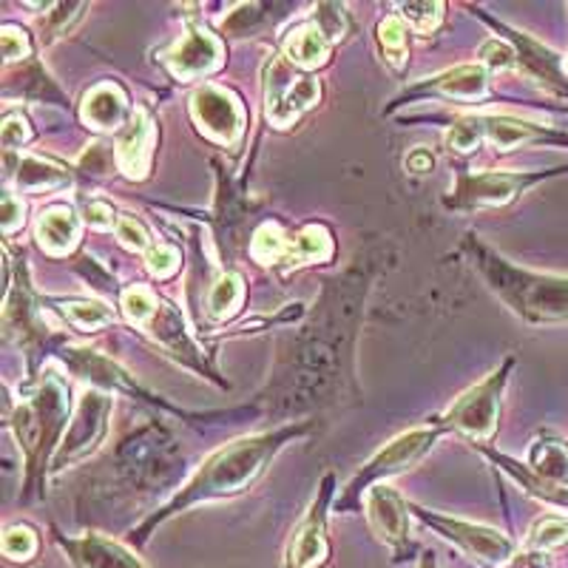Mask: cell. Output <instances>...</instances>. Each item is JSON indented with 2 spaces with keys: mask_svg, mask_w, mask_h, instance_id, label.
<instances>
[{
  "mask_svg": "<svg viewBox=\"0 0 568 568\" xmlns=\"http://www.w3.org/2000/svg\"><path fill=\"white\" fill-rule=\"evenodd\" d=\"M489 89V78H486L484 65H458V69L440 71L435 78H426L424 83L413 85L407 89V94L398 100L409 98H420V94H444V98H455V100H480Z\"/></svg>",
  "mask_w": 568,
  "mask_h": 568,
  "instance_id": "obj_20",
  "label": "cell"
},
{
  "mask_svg": "<svg viewBox=\"0 0 568 568\" xmlns=\"http://www.w3.org/2000/svg\"><path fill=\"white\" fill-rule=\"evenodd\" d=\"M566 171V169H560ZM560 171H458L455 191L446 196V205L455 211H475V207H504L526 187L537 185L540 180L560 174Z\"/></svg>",
  "mask_w": 568,
  "mask_h": 568,
  "instance_id": "obj_7",
  "label": "cell"
},
{
  "mask_svg": "<svg viewBox=\"0 0 568 568\" xmlns=\"http://www.w3.org/2000/svg\"><path fill=\"white\" fill-rule=\"evenodd\" d=\"M440 433H444L440 426H420V429H409V433L389 440L382 453H375L373 458L364 464V469L349 480L344 495L338 497V509H353V506H358L362 495H367L373 486L382 484L384 478H393L398 471L409 469L415 460H420L429 449H433L435 440L440 438Z\"/></svg>",
  "mask_w": 568,
  "mask_h": 568,
  "instance_id": "obj_5",
  "label": "cell"
},
{
  "mask_svg": "<svg viewBox=\"0 0 568 568\" xmlns=\"http://www.w3.org/2000/svg\"><path fill=\"white\" fill-rule=\"evenodd\" d=\"M34 236L49 256H69L80 242L78 213L69 211V207H49V211L40 213Z\"/></svg>",
  "mask_w": 568,
  "mask_h": 568,
  "instance_id": "obj_21",
  "label": "cell"
},
{
  "mask_svg": "<svg viewBox=\"0 0 568 568\" xmlns=\"http://www.w3.org/2000/svg\"><path fill=\"white\" fill-rule=\"evenodd\" d=\"M83 9L85 3H58V7H52V12H45V20H43L45 43H54L60 34L69 32L71 23L83 18Z\"/></svg>",
  "mask_w": 568,
  "mask_h": 568,
  "instance_id": "obj_36",
  "label": "cell"
},
{
  "mask_svg": "<svg viewBox=\"0 0 568 568\" xmlns=\"http://www.w3.org/2000/svg\"><path fill=\"white\" fill-rule=\"evenodd\" d=\"M322 98V85L313 74L296 69L284 58L265 65V116L276 129H287Z\"/></svg>",
  "mask_w": 568,
  "mask_h": 568,
  "instance_id": "obj_6",
  "label": "cell"
},
{
  "mask_svg": "<svg viewBox=\"0 0 568 568\" xmlns=\"http://www.w3.org/2000/svg\"><path fill=\"white\" fill-rule=\"evenodd\" d=\"M40 551V537L32 526L14 524L3 531V555L12 562H32Z\"/></svg>",
  "mask_w": 568,
  "mask_h": 568,
  "instance_id": "obj_31",
  "label": "cell"
},
{
  "mask_svg": "<svg viewBox=\"0 0 568 568\" xmlns=\"http://www.w3.org/2000/svg\"><path fill=\"white\" fill-rule=\"evenodd\" d=\"M18 185L23 194H43V191H58L71 185V174L52 160L43 156H20Z\"/></svg>",
  "mask_w": 568,
  "mask_h": 568,
  "instance_id": "obj_25",
  "label": "cell"
},
{
  "mask_svg": "<svg viewBox=\"0 0 568 568\" xmlns=\"http://www.w3.org/2000/svg\"><path fill=\"white\" fill-rule=\"evenodd\" d=\"M58 313L78 329H100L114 322V313L100 302H58Z\"/></svg>",
  "mask_w": 568,
  "mask_h": 568,
  "instance_id": "obj_30",
  "label": "cell"
},
{
  "mask_svg": "<svg viewBox=\"0 0 568 568\" xmlns=\"http://www.w3.org/2000/svg\"><path fill=\"white\" fill-rule=\"evenodd\" d=\"M486 458L495 460L497 466L504 471H509L511 478L520 484V489L526 491V495L537 497V500H546V504L551 506H562V509H568V489L566 486H551V484H542V480H537L535 475L529 471V466H520L517 460L506 458V455H497V453H489V449H484Z\"/></svg>",
  "mask_w": 568,
  "mask_h": 568,
  "instance_id": "obj_26",
  "label": "cell"
},
{
  "mask_svg": "<svg viewBox=\"0 0 568 568\" xmlns=\"http://www.w3.org/2000/svg\"><path fill=\"white\" fill-rule=\"evenodd\" d=\"M120 304H123V313L131 324H136V327H145V324H149V318L154 316L160 298H156V293L149 291V287H140V284H134V287H129V291L123 293V302Z\"/></svg>",
  "mask_w": 568,
  "mask_h": 568,
  "instance_id": "obj_32",
  "label": "cell"
},
{
  "mask_svg": "<svg viewBox=\"0 0 568 568\" xmlns=\"http://www.w3.org/2000/svg\"><path fill=\"white\" fill-rule=\"evenodd\" d=\"M20 225H23V202L14 194H7L3 196V233L12 236Z\"/></svg>",
  "mask_w": 568,
  "mask_h": 568,
  "instance_id": "obj_43",
  "label": "cell"
},
{
  "mask_svg": "<svg viewBox=\"0 0 568 568\" xmlns=\"http://www.w3.org/2000/svg\"><path fill=\"white\" fill-rule=\"evenodd\" d=\"M313 23L327 34L329 43H338V40L347 38L349 32L347 7H342V3H322V7L316 9V14H313Z\"/></svg>",
  "mask_w": 568,
  "mask_h": 568,
  "instance_id": "obj_35",
  "label": "cell"
},
{
  "mask_svg": "<svg viewBox=\"0 0 568 568\" xmlns=\"http://www.w3.org/2000/svg\"><path fill=\"white\" fill-rule=\"evenodd\" d=\"M191 116L200 131L222 145H236L245 131V111L240 100L222 85H202L191 98Z\"/></svg>",
  "mask_w": 568,
  "mask_h": 568,
  "instance_id": "obj_12",
  "label": "cell"
},
{
  "mask_svg": "<svg viewBox=\"0 0 568 568\" xmlns=\"http://www.w3.org/2000/svg\"><path fill=\"white\" fill-rule=\"evenodd\" d=\"M162 63L176 80H200L222 65V40L202 27H191L162 52Z\"/></svg>",
  "mask_w": 568,
  "mask_h": 568,
  "instance_id": "obj_13",
  "label": "cell"
},
{
  "mask_svg": "<svg viewBox=\"0 0 568 568\" xmlns=\"http://www.w3.org/2000/svg\"><path fill=\"white\" fill-rule=\"evenodd\" d=\"M515 358H506L486 382L475 384L455 400L449 413L440 418L444 433L464 435L471 444H486L497 433V415H500V395H504Z\"/></svg>",
  "mask_w": 568,
  "mask_h": 568,
  "instance_id": "obj_4",
  "label": "cell"
},
{
  "mask_svg": "<svg viewBox=\"0 0 568 568\" xmlns=\"http://www.w3.org/2000/svg\"><path fill=\"white\" fill-rule=\"evenodd\" d=\"M307 429H311L307 424H291L276 429V433L247 435V438H240L233 440V444L222 446L220 453H213L211 458L200 466V471H196L194 478L187 480V484L171 497L169 504L162 506L156 515H151L140 529H134L131 537H134L136 546H142L156 526L171 520V517L180 515V511L191 509V506L202 504V500H220V497H233L240 495V491H245L247 486L265 471V466L271 464L273 455H276L287 440L307 435Z\"/></svg>",
  "mask_w": 568,
  "mask_h": 568,
  "instance_id": "obj_1",
  "label": "cell"
},
{
  "mask_svg": "<svg viewBox=\"0 0 568 568\" xmlns=\"http://www.w3.org/2000/svg\"><path fill=\"white\" fill-rule=\"evenodd\" d=\"M116 240L123 242L129 251H151V236L149 231H145V225L142 222H136L134 216H120V222H116Z\"/></svg>",
  "mask_w": 568,
  "mask_h": 568,
  "instance_id": "obj_38",
  "label": "cell"
},
{
  "mask_svg": "<svg viewBox=\"0 0 568 568\" xmlns=\"http://www.w3.org/2000/svg\"><path fill=\"white\" fill-rule=\"evenodd\" d=\"M418 568H440V566H438V560H435L433 551H424V557H420Z\"/></svg>",
  "mask_w": 568,
  "mask_h": 568,
  "instance_id": "obj_45",
  "label": "cell"
},
{
  "mask_svg": "<svg viewBox=\"0 0 568 568\" xmlns=\"http://www.w3.org/2000/svg\"><path fill=\"white\" fill-rule=\"evenodd\" d=\"M142 329H145L149 336H154L156 344H162V347L169 349L171 355H176V358H180L185 367L207 369L205 364H202L200 347H196L194 338L185 333V322H182L180 311H176L174 304L162 302L160 298L154 316L149 318V324H145Z\"/></svg>",
  "mask_w": 568,
  "mask_h": 568,
  "instance_id": "obj_18",
  "label": "cell"
},
{
  "mask_svg": "<svg viewBox=\"0 0 568 568\" xmlns=\"http://www.w3.org/2000/svg\"><path fill=\"white\" fill-rule=\"evenodd\" d=\"M529 471L542 484L568 489V444H562L555 435H540L531 444Z\"/></svg>",
  "mask_w": 568,
  "mask_h": 568,
  "instance_id": "obj_23",
  "label": "cell"
},
{
  "mask_svg": "<svg viewBox=\"0 0 568 568\" xmlns=\"http://www.w3.org/2000/svg\"><path fill=\"white\" fill-rule=\"evenodd\" d=\"M562 542H568V517L546 515L531 526L529 537L524 542V555L542 557L557 549V546H562Z\"/></svg>",
  "mask_w": 568,
  "mask_h": 568,
  "instance_id": "obj_28",
  "label": "cell"
},
{
  "mask_svg": "<svg viewBox=\"0 0 568 568\" xmlns=\"http://www.w3.org/2000/svg\"><path fill=\"white\" fill-rule=\"evenodd\" d=\"M480 129H484V142L495 145L497 151H511L531 142H555V145H568V134L551 131L546 125L526 123L509 114H478Z\"/></svg>",
  "mask_w": 568,
  "mask_h": 568,
  "instance_id": "obj_16",
  "label": "cell"
},
{
  "mask_svg": "<svg viewBox=\"0 0 568 568\" xmlns=\"http://www.w3.org/2000/svg\"><path fill=\"white\" fill-rule=\"evenodd\" d=\"M378 43H382V54L393 69H404L407 65V52H409V29L400 18H387L382 20L378 27Z\"/></svg>",
  "mask_w": 568,
  "mask_h": 568,
  "instance_id": "obj_29",
  "label": "cell"
},
{
  "mask_svg": "<svg viewBox=\"0 0 568 568\" xmlns=\"http://www.w3.org/2000/svg\"><path fill=\"white\" fill-rule=\"evenodd\" d=\"M0 140H3V149L7 151L23 149V142L32 140V129H29L27 116L7 114V120H3V129H0Z\"/></svg>",
  "mask_w": 568,
  "mask_h": 568,
  "instance_id": "obj_39",
  "label": "cell"
},
{
  "mask_svg": "<svg viewBox=\"0 0 568 568\" xmlns=\"http://www.w3.org/2000/svg\"><path fill=\"white\" fill-rule=\"evenodd\" d=\"M409 506L400 500L398 491L387 484H378L364 495V515L373 535L389 546L395 562L413 560V542H409Z\"/></svg>",
  "mask_w": 568,
  "mask_h": 568,
  "instance_id": "obj_10",
  "label": "cell"
},
{
  "mask_svg": "<svg viewBox=\"0 0 568 568\" xmlns=\"http://www.w3.org/2000/svg\"><path fill=\"white\" fill-rule=\"evenodd\" d=\"M83 216H85V222L94 227V231H111V227H116V222H120V216L114 213V207L103 200L85 202Z\"/></svg>",
  "mask_w": 568,
  "mask_h": 568,
  "instance_id": "obj_42",
  "label": "cell"
},
{
  "mask_svg": "<svg viewBox=\"0 0 568 568\" xmlns=\"http://www.w3.org/2000/svg\"><path fill=\"white\" fill-rule=\"evenodd\" d=\"M333 256V240L324 227L311 225L298 233H287L284 240V265H313V262H327Z\"/></svg>",
  "mask_w": 568,
  "mask_h": 568,
  "instance_id": "obj_24",
  "label": "cell"
},
{
  "mask_svg": "<svg viewBox=\"0 0 568 568\" xmlns=\"http://www.w3.org/2000/svg\"><path fill=\"white\" fill-rule=\"evenodd\" d=\"M435 160L426 151H413V154L407 156V169L415 171V174H426V171H433Z\"/></svg>",
  "mask_w": 568,
  "mask_h": 568,
  "instance_id": "obj_44",
  "label": "cell"
},
{
  "mask_svg": "<svg viewBox=\"0 0 568 568\" xmlns=\"http://www.w3.org/2000/svg\"><path fill=\"white\" fill-rule=\"evenodd\" d=\"M489 23H495V20H489ZM497 29L509 32V43L515 45V52H517V65L526 69V74H529L531 80H537L542 89H549L555 91V94L568 98V80L560 69V54H555L551 49H546V45L535 43L529 34L517 32V29H509V27H497Z\"/></svg>",
  "mask_w": 568,
  "mask_h": 568,
  "instance_id": "obj_15",
  "label": "cell"
},
{
  "mask_svg": "<svg viewBox=\"0 0 568 568\" xmlns=\"http://www.w3.org/2000/svg\"><path fill=\"white\" fill-rule=\"evenodd\" d=\"M54 542L63 549L71 568H149L129 546L98 535V531H89L83 537H65L54 529Z\"/></svg>",
  "mask_w": 568,
  "mask_h": 568,
  "instance_id": "obj_14",
  "label": "cell"
},
{
  "mask_svg": "<svg viewBox=\"0 0 568 568\" xmlns=\"http://www.w3.org/2000/svg\"><path fill=\"white\" fill-rule=\"evenodd\" d=\"M329 497H333V475L322 480V489H318L316 500L311 504L307 515L298 520V526L293 529L291 542L284 549V562L282 568H322L327 566L329 555V537H327V509Z\"/></svg>",
  "mask_w": 568,
  "mask_h": 568,
  "instance_id": "obj_9",
  "label": "cell"
},
{
  "mask_svg": "<svg viewBox=\"0 0 568 568\" xmlns=\"http://www.w3.org/2000/svg\"><path fill=\"white\" fill-rule=\"evenodd\" d=\"M80 116L89 129L100 134L123 131L129 120V98L116 83H100L89 91L80 103Z\"/></svg>",
  "mask_w": 568,
  "mask_h": 568,
  "instance_id": "obj_19",
  "label": "cell"
},
{
  "mask_svg": "<svg viewBox=\"0 0 568 568\" xmlns=\"http://www.w3.org/2000/svg\"><path fill=\"white\" fill-rule=\"evenodd\" d=\"M398 18L418 34H429L444 18V3H400Z\"/></svg>",
  "mask_w": 568,
  "mask_h": 568,
  "instance_id": "obj_34",
  "label": "cell"
},
{
  "mask_svg": "<svg viewBox=\"0 0 568 568\" xmlns=\"http://www.w3.org/2000/svg\"><path fill=\"white\" fill-rule=\"evenodd\" d=\"M145 262H149V271L156 278H169L180 271L182 253L174 245H169V242H160V245H151V251L145 253Z\"/></svg>",
  "mask_w": 568,
  "mask_h": 568,
  "instance_id": "obj_37",
  "label": "cell"
},
{
  "mask_svg": "<svg viewBox=\"0 0 568 568\" xmlns=\"http://www.w3.org/2000/svg\"><path fill=\"white\" fill-rule=\"evenodd\" d=\"M65 420H69V395L60 378H43L9 420L20 440V449L27 455V497L29 491H40L45 464L54 460L52 453Z\"/></svg>",
  "mask_w": 568,
  "mask_h": 568,
  "instance_id": "obj_3",
  "label": "cell"
},
{
  "mask_svg": "<svg viewBox=\"0 0 568 568\" xmlns=\"http://www.w3.org/2000/svg\"><path fill=\"white\" fill-rule=\"evenodd\" d=\"M242 298H245V282L236 273H222L207 293V313L220 322L231 318L242 307Z\"/></svg>",
  "mask_w": 568,
  "mask_h": 568,
  "instance_id": "obj_27",
  "label": "cell"
},
{
  "mask_svg": "<svg viewBox=\"0 0 568 568\" xmlns=\"http://www.w3.org/2000/svg\"><path fill=\"white\" fill-rule=\"evenodd\" d=\"M480 58H484V63L495 71H509L517 65L515 45L500 43V40H489V43H484V49H480Z\"/></svg>",
  "mask_w": 568,
  "mask_h": 568,
  "instance_id": "obj_40",
  "label": "cell"
},
{
  "mask_svg": "<svg viewBox=\"0 0 568 568\" xmlns=\"http://www.w3.org/2000/svg\"><path fill=\"white\" fill-rule=\"evenodd\" d=\"M109 413H111V398L98 389H89V393L80 398L78 415L71 418L69 433H65L63 444L58 446V455H54L52 466L54 469H65L74 460L85 458L98 449V444L103 440L105 429H109Z\"/></svg>",
  "mask_w": 568,
  "mask_h": 568,
  "instance_id": "obj_11",
  "label": "cell"
},
{
  "mask_svg": "<svg viewBox=\"0 0 568 568\" xmlns=\"http://www.w3.org/2000/svg\"><path fill=\"white\" fill-rule=\"evenodd\" d=\"M484 142V129H480V116H460L455 120L453 129L446 131V145L458 154H469Z\"/></svg>",
  "mask_w": 568,
  "mask_h": 568,
  "instance_id": "obj_33",
  "label": "cell"
},
{
  "mask_svg": "<svg viewBox=\"0 0 568 568\" xmlns=\"http://www.w3.org/2000/svg\"><path fill=\"white\" fill-rule=\"evenodd\" d=\"M471 262L491 293L526 324H562L568 322V276L524 271L509 258L497 256L486 245L471 240Z\"/></svg>",
  "mask_w": 568,
  "mask_h": 568,
  "instance_id": "obj_2",
  "label": "cell"
},
{
  "mask_svg": "<svg viewBox=\"0 0 568 568\" xmlns=\"http://www.w3.org/2000/svg\"><path fill=\"white\" fill-rule=\"evenodd\" d=\"M0 43H3V58H7V63H18V60L29 58V38L23 29L3 27Z\"/></svg>",
  "mask_w": 568,
  "mask_h": 568,
  "instance_id": "obj_41",
  "label": "cell"
},
{
  "mask_svg": "<svg viewBox=\"0 0 568 568\" xmlns=\"http://www.w3.org/2000/svg\"><path fill=\"white\" fill-rule=\"evenodd\" d=\"M409 509H413L426 526H433L440 537L455 542L466 557L478 560L484 568H504L509 566V562H515L517 546L511 537L504 535V531L491 529V526L469 524V520H458V517L435 515V511L420 509V506H409Z\"/></svg>",
  "mask_w": 568,
  "mask_h": 568,
  "instance_id": "obj_8",
  "label": "cell"
},
{
  "mask_svg": "<svg viewBox=\"0 0 568 568\" xmlns=\"http://www.w3.org/2000/svg\"><path fill=\"white\" fill-rule=\"evenodd\" d=\"M329 45L333 43L327 40V34L311 20V23H302V27H296L287 38H284L282 52L284 60L296 65V69L313 71L318 69V65L327 63Z\"/></svg>",
  "mask_w": 568,
  "mask_h": 568,
  "instance_id": "obj_22",
  "label": "cell"
},
{
  "mask_svg": "<svg viewBox=\"0 0 568 568\" xmlns=\"http://www.w3.org/2000/svg\"><path fill=\"white\" fill-rule=\"evenodd\" d=\"M154 123L145 109H136L131 114V123L120 131V140L114 145L116 169L123 171L131 180H142L149 174L151 149H154Z\"/></svg>",
  "mask_w": 568,
  "mask_h": 568,
  "instance_id": "obj_17",
  "label": "cell"
}]
</instances>
